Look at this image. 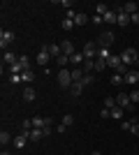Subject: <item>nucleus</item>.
Listing matches in <instances>:
<instances>
[{
    "label": "nucleus",
    "mask_w": 139,
    "mask_h": 155,
    "mask_svg": "<svg viewBox=\"0 0 139 155\" xmlns=\"http://www.w3.org/2000/svg\"><path fill=\"white\" fill-rule=\"evenodd\" d=\"M121 60H123V65H127V67H130V70H137L139 67V56H137V51H134V49H125V51L121 53Z\"/></svg>",
    "instance_id": "1"
},
{
    "label": "nucleus",
    "mask_w": 139,
    "mask_h": 155,
    "mask_svg": "<svg viewBox=\"0 0 139 155\" xmlns=\"http://www.w3.org/2000/svg\"><path fill=\"white\" fill-rule=\"evenodd\" d=\"M58 86H60V88H70V86H72V74H70V70L60 67V72H58Z\"/></svg>",
    "instance_id": "2"
},
{
    "label": "nucleus",
    "mask_w": 139,
    "mask_h": 155,
    "mask_svg": "<svg viewBox=\"0 0 139 155\" xmlns=\"http://www.w3.org/2000/svg\"><path fill=\"white\" fill-rule=\"evenodd\" d=\"M84 56H86V60L98 58V42H86L84 44Z\"/></svg>",
    "instance_id": "3"
},
{
    "label": "nucleus",
    "mask_w": 139,
    "mask_h": 155,
    "mask_svg": "<svg viewBox=\"0 0 139 155\" xmlns=\"http://www.w3.org/2000/svg\"><path fill=\"white\" fill-rule=\"evenodd\" d=\"M35 63H40V65H49V63H51V53H49V44H42L40 53H37V58H35Z\"/></svg>",
    "instance_id": "4"
},
{
    "label": "nucleus",
    "mask_w": 139,
    "mask_h": 155,
    "mask_svg": "<svg viewBox=\"0 0 139 155\" xmlns=\"http://www.w3.org/2000/svg\"><path fill=\"white\" fill-rule=\"evenodd\" d=\"M114 42H116V37H114V32H109V30H104L98 37V46H107V49H109V44H114Z\"/></svg>",
    "instance_id": "5"
},
{
    "label": "nucleus",
    "mask_w": 139,
    "mask_h": 155,
    "mask_svg": "<svg viewBox=\"0 0 139 155\" xmlns=\"http://www.w3.org/2000/svg\"><path fill=\"white\" fill-rule=\"evenodd\" d=\"M14 39H16V35H14L12 30H0V46H2V49H5V46H9Z\"/></svg>",
    "instance_id": "6"
},
{
    "label": "nucleus",
    "mask_w": 139,
    "mask_h": 155,
    "mask_svg": "<svg viewBox=\"0 0 139 155\" xmlns=\"http://www.w3.org/2000/svg\"><path fill=\"white\" fill-rule=\"evenodd\" d=\"M116 104H118L121 109H127V107H130V104H134V102L130 100V95H127V93H118V95H116Z\"/></svg>",
    "instance_id": "7"
},
{
    "label": "nucleus",
    "mask_w": 139,
    "mask_h": 155,
    "mask_svg": "<svg viewBox=\"0 0 139 155\" xmlns=\"http://www.w3.org/2000/svg\"><path fill=\"white\" fill-rule=\"evenodd\" d=\"M28 141H30V134H28L26 130H23V132H21L19 137H14V148H23V146H26Z\"/></svg>",
    "instance_id": "8"
},
{
    "label": "nucleus",
    "mask_w": 139,
    "mask_h": 155,
    "mask_svg": "<svg viewBox=\"0 0 139 155\" xmlns=\"http://www.w3.org/2000/svg\"><path fill=\"white\" fill-rule=\"evenodd\" d=\"M60 53L63 56H72V53H77V49H74V44L70 39H65V42H60Z\"/></svg>",
    "instance_id": "9"
},
{
    "label": "nucleus",
    "mask_w": 139,
    "mask_h": 155,
    "mask_svg": "<svg viewBox=\"0 0 139 155\" xmlns=\"http://www.w3.org/2000/svg\"><path fill=\"white\" fill-rule=\"evenodd\" d=\"M70 63H72L74 67H81V65L86 63V56H84V51H77V53H72V56H70Z\"/></svg>",
    "instance_id": "10"
},
{
    "label": "nucleus",
    "mask_w": 139,
    "mask_h": 155,
    "mask_svg": "<svg viewBox=\"0 0 139 155\" xmlns=\"http://www.w3.org/2000/svg\"><path fill=\"white\" fill-rule=\"evenodd\" d=\"M70 74H72V84H81V81H84V77H86V72L81 70V67H74V70H70Z\"/></svg>",
    "instance_id": "11"
},
{
    "label": "nucleus",
    "mask_w": 139,
    "mask_h": 155,
    "mask_svg": "<svg viewBox=\"0 0 139 155\" xmlns=\"http://www.w3.org/2000/svg\"><path fill=\"white\" fill-rule=\"evenodd\" d=\"M121 63H123V60H121V56H116V53H111V56H109V60H107V67H111V70L116 72V67H118Z\"/></svg>",
    "instance_id": "12"
},
{
    "label": "nucleus",
    "mask_w": 139,
    "mask_h": 155,
    "mask_svg": "<svg viewBox=\"0 0 139 155\" xmlns=\"http://www.w3.org/2000/svg\"><path fill=\"white\" fill-rule=\"evenodd\" d=\"M7 143H14V137L9 134V132H5V130H2V132H0V146L5 148Z\"/></svg>",
    "instance_id": "13"
},
{
    "label": "nucleus",
    "mask_w": 139,
    "mask_h": 155,
    "mask_svg": "<svg viewBox=\"0 0 139 155\" xmlns=\"http://www.w3.org/2000/svg\"><path fill=\"white\" fill-rule=\"evenodd\" d=\"M35 97H37V93H35V88H23V102H33Z\"/></svg>",
    "instance_id": "14"
},
{
    "label": "nucleus",
    "mask_w": 139,
    "mask_h": 155,
    "mask_svg": "<svg viewBox=\"0 0 139 155\" xmlns=\"http://www.w3.org/2000/svg\"><path fill=\"white\" fill-rule=\"evenodd\" d=\"M137 81H139V72L137 70H130V72H127V74H125V84H137Z\"/></svg>",
    "instance_id": "15"
},
{
    "label": "nucleus",
    "mask_w": 139,
    "mask_h": 155,
    "mask_svg": "<svg viewBox=\"0 0 139 155\" xmlns=\"http://www.w3.org/2000/svg\"><path fill=\"white\" fill-rule=\"evenodd\" d=\"M84 88H86L84 84H72V86H70V95H72V97H79L81 93H84Z\"/></svg>",
    "instance_id": "16"
},
{
    "label": "nucleus",
    "mask_w": 139,
    "mask_h": 155,
    "mask_svg": "<svg viewBox=\"0 0 139 155\" xmlns=\"http://www.w3.org/2000/svg\"><path fill=\"white\" fill-rule=\"evenodd\" d=\"M28 134H30V141H40V139H44V132H42L40 127H33Z\"/></svg>",
    "instance_id": "17"
},
{
    "label": "nucleus",
    "mask_w": 139,
    "mask_h": 155,
    "mask_svg": "<svg viewBox=\"0 0 139 155\" xmlns=\"http://www.w3.org/2000/svg\"><path fill=\"white\" fill-rule=\"evenodd\" d=\"M102 19H104V23H109V26H111V23H116V21H118V14L114 12V9H109V12H107Z\"/></svg>",
    "instance_id": "18"
},
{
    "label": "nucleus",
    "mask_w": 139,
    "mask_h": 155,
    "mask_svg": "<svg viewBox=\"0 0 139 155\" xmlns=\"http://www.w3.org/2000/svg\"><path fill=\"white\" fill-rule=\"evenodd\" d=\"M123 12L130 14V16H132V14H137V12H139V9H137V2H125V5H123Z\"/></svg>",
    "instance_id": "19"
},
{
    "label": "nucleus",
    "mask_w": 139,
    "mask_h": 155,
    "mask_svg": "<svg viewBox=\"0 0 139 155\" xmlns=\"http://www.w3.org/2000/svg\"><path fill=\"white\" fill-rule=\"evenodd\" d=\"M2 63H7V65H9V67H12L14 63H19V58H16L14 53H9V51H7L5 56H2Z\"/></svg>",
    "instance_id": "20"
},
{
    "label": "nucleus",
    "mask_w": 139,
    "mask_h": 155,
    "mask_svg": "<svg viewBox=\"0 0 139 155\" xmlns=\"http://www.w3.org/2000/svg\"><path fill=\"white\" fill-rule=\"evenodd\" d=\"M81 70L86 72V74H93L95 72V60H86V63L81 65Z\"/></svg>",
    "instance_id": "21"
},
{
    "label": "nucleus",
    "mask_w": 139,
    "mask_h": 155,
    "mask_svg": "<svg viewBox=\"0 0 139 155\" xmlns=\"http://www.w3.org/2000/svg\"><path fill=\"white\" fill-rule=\"evenodd\" d=\"M84 23H88V16L86 14H74V26H84Z\"/></svg>",
    "instance_id": "22"
},
{
    "label": "nucleus",
    "mask_w": 139,
    "mask_h": 155,
    "mask_svg": "<svg viewBox=\"0 0 139 155\" xmlns=\"http://www.w3.org/2000/svg\"><path fill=\"white\" fill-rule=\"evenodd\" d=\"M109 56H111V51H109L107 46H100V49H98V58H102V60H109Z\"/></svg>",
    "instance_id": "23"
},
{
    "label": "nucleus",
    "mask_w": 139,
    "mask_h": 155,
    "mask_svg": "<svg viewBox=\"0 0 139 155\" xmlns=\"http://www.w3.org/2000/svg\"><path fill=\"white\" fill-rule=\"evenodd\" d=\"M49 53H51V58L63 56V53H60V44H49Z\"/></svg>",
    "instance_id": "24"
},
{
    "label": "nucleus",
    "mask_w": 139,
    "mask_h": 155,
    "mask_svg": "<svg viewBox=\"0 0 139 155\" xmlns=\"http://www.w3.org/2000/svg\"><path fill=\"white\" fill-rule=\"evenodd\" d=\"M123 116H125V109H121L118 104H116V107L111 109V118H123Z\"/></svg>",
    "instance_id": "25"
},
{
    "label": "nucleus",
    "mask_w": 139,
    "mask_h": 155,
    "mask_svg": "<svg viewBox=\"0 0 139 155\" xmlns=\"http://www.w3.org/2000/svg\"><path fill=\"white\" fill-rule=\"evenodd\" d=\"M102 70H107V60H102V58H95V72H102Z\"/></svg>",
    "instance_id": "26"
},
{
    "label": "nucleus",
    "mask_w": 139,
    "mask_h": 155,
    "mask_svg": "<svg viewBox=\"0 0 139 155\" xmlns=\"http://www.w3.org/2000/svg\"><path fill=\"white\" fill-rule=\"evenodd\" d=\"M19 63H21V67H23V72H26V70H30V65H33L28 56H21V58H19Z\"/></svg>",
    "instance_id": "27"
},
{
    "label": "nucleus",
    "mask_w": 139,
    "mask_h": 155,
    "mask_svg": "<svg viewBox=\"0 0 139 155\" xmlns=\"http://www.w3.org/2000/svg\"><path fill=\"white\" fill-rule=\"evenodd\" d=\"M60 28H63V30H72V28H74V19H63Z\"/></svg>",
    "instance_id": "28"
},
{
    "label": "nucleus",
    "mask_w": 139,
    "mask_h": 155,
    "mask_svg": "<svg viewBox=\"0 0 139 155\" xmlns=\"http://www.w3.org/2000/svg\"><path fill=\"white\" fill-rule=\"evenodd\" d=\"M60 123L65 125V127H70V125H74V116H72V114H65V116H63V120H60Z\"/></svg>",
    "instance_id": "29"
},
{
    "label": "nucleus",
    "mask_w": 139,
    "mask_h": 155,
    "mask_svg": "<svg viewBox=\"0 0 139 155\" xmlns=\"http://www.w3.org/2000/svg\"><path fill=\"white\" fill-rule=\"evenodd\" d=\"M44 125H46V118H42V116H37V118H33V127H44Z\"/></svg>",
    "instance_id": "30"
},
{
    "label": "nucleus",
    "mask_w": 139,
    "mask_h": 155,
    "mask_svg": "<svg viewBox=\"0 0 139 155\" xmlns=\"http://www.w3.org/2000/svg\"><path fill=\"white\" fill-rule=\"evenodd\" d=\"M109 81H111L114 86H118V84H125V77H121V74H116V72H114V77L109 79Z\"/></svg>",
    "instance_id": "31"
},
{
    "label": "nucleus",
    "mask_w": 139,
    "mask_h": 155,
    "mask_svg": "<svg viewBox=\"0 0 139 155\" xmlns=\"http://www.w3.org/2000/svg\"><path fill=\"white\" fill-rule=\"evenodd\" d=\"M33 79H35V72L33 70H26L23 74H21V81H33Z\"/></svg>",
    "instance_id": "32"
},
{
    "label": "nucleus",
    "mask_w": 139,
    "mask_h": 155,
    "mask_svg": "<svg viewBox=\"0 0 139 155\" xmlns=\"http://www.w3.org/2000/svg\"><path fill=\"white\" fill-rule=\"evenodd\" d=\"M127 72H130V67H127V65H123V63H121L118 67H116V74H121V77H125Z\"/></svg>",
    "instance_id": "33"
},
{
    "label": "nucleus",
    "mask_w": 139,
    "mask_h": 155,
    "mask_svg": "<svg viewBox=\"0 0 139 155\" xmlns=\"http://www.w3.org/2000/svg\"><path fill=\"white\" fill-rule=\"evenodd\" d=\"M116 107V97H104V109H114Z\"/></svg>",
    "instance_id": "34"
},
{
    "label": "nucleus",
    "mask_w": 139,
    "mask_h": 155,
    "mask_svg": "<svg viewBox=\"0 0 139 155\" xmlns=\"http://www.w3.org/2000/svg\"><path fill=\"white\" fill-rule=\"evenodd\" d=\"M134 120H137V118H127V120H123V123H121V127L125 130V132H130V127H132Z\"/></svg>",
    "instance_id": "35"
},
{
    "label": "nucleus",
    "mask_w": 139,
    "mask_h": 155,
    "mask_svg": "<svg viewBox=\"0 0 139 155\" xmlns=\"http://www.w3.org/2000/svg\"><path fill=\"white\" fill-rule=\"evenodd\" d=\"M95 9H98V12H95V14H100V16H104V14H107V12H109V7H107V5H104V2H100V5H98V7H95Z\"/></svg>",
    "instance_id": "36"
},
{
    "label": "nucleus",
    "mask_w": 139,
    "mask_h": 155,
    "mask_svg": "<svg viewBox=\"0 0 139 155\" xmlns=\"http://www.w3.org/2000/svg\"><path fill=\"white\" fill-rule=\"evenodd\" d=\"M9 72H12V74H23V67H21V63H14L12 67H9Z\"/></svg>",
    "instance_id": "37"
},
{
    "label": "nucleus",
    "mask_w": 139,
    "mask_h": 155,
    "mask_svg": "<svg viewBox=\"0 0 139 155\" xmlns=\"http://www.w3.org/2000/svg\"><path fill=\"white\" fill-rule=\"evenodd\" d=\"M56 63H58L60 67H65V65L70 63V56H58V58H56Z\"/></svg>",
    "instance_id": "38"
},
{
    "label": "nucleus",
    "mask_w": 139,
    "mask_h": 155,
    "mask_svg": "<svg viewBox=\"0 0 139 155\" xmlns=\"http://www.w3.org/2000/svg\"><path fill=\"white\" fill-rule=\"evenodd\" d=\"M93 81H95V74H86V77H84V81H81V84H84V86H91Z\"/></svg>",
    "instance_id": "39"
},
{
    "label": "nucleus",
    "mask_w": 139,
    "mask_h": 155,
    "mask_svg": "<svg viewBox=\"0 0 139 155\" xmlns=\"http://www.w3.org/2000/svg\"><path fill=\"white\" fill-rule=\"evenodd\" d=\"M130 132H132L134 137H139V123H137V120H134V123H132V127H130Z\"/></svg>",
    "instance_id": "40"
},
{
    "label": "nucleus",
    "mask_w": 139,
    "mask_h": 155,
    "mask_svg": "<svg viewBox=\"0 0 139 155\" xmlns=\"http://www.w3.org/2000/svg\"><path fill=\"white\" fill-rule=\"evenodd\" d=\"M130 23H132V26H139V12H137V14H132V16H130Z\"/></svg>",
    "instance_id": "41"
},
{
    "label": "nucleus",
    "mask_w": 139,
    "mask_h": 155,
    "mask_svg": "<svg viewBox=\"0 0 139 155\" xmlns=\"http://www.w3.org/2000/svg\"><path fill=\"white\" fill-rule=\"evenodd\" d=\"M130 100L137 104V102H139V91H132V93H130Z\"/></svg>",
    "instance_id": "42"
},
{
    "label": "nucleus",
    "mask_w": 139,
    "mask_h": 155,
    "mask_svg": "<svg viewBox=\"0 0 139 155\" xmlns=\"http://www.w3.org/2000/svg\"><path fill=\"white\" fill-rule=\"evenodd\" d=\"M93 23H95V26H100V23H104V19H102L100 14H95V16H93Z\"/></svg>",
    "instance_id": "43"
},
{
    "label": "nucleus",
    "mask_w": 139,
    "mask_h": 155,
    "mask_svg": "<svg viewBox=\"0 0 139 155\" xmlns=\"http://www.w3.org/2000/svg\"><path fill=\"white\" fill-rule=\"evenodd\" d=\"M100 116H102V118H111V109H102V111H100Z\"/></svg>",
    "instance_id": "44"
},
{
    "label": "nucleus",
    "mask_w": 139,
    "mask_h": 155,
    "mask_svg": "<svg viewBox=\"0 0 139 155\" xmlns=\"http://www.w3.org/2000/svg\"><path fill=\"white\" fill-rule=\"evenodd\" d=\"M60 7H65L67 12H70V9H72V2H70V0H63V2H60Z\"/></svg>",
    "instance_id": "45"
},
{
    "label": "nucleus",
    "mask_w": 139,
    "mask_h": 155,
    "mask_svg": "<svg viewBox=\"0 0 139 155\" xmlns=\"http://www.w3.org/2000/svg\"><path fill=\"white\" fill-rule=\"evenodd\" d=\"M21 81V74H12V79H9V84H19Z\"/></svg>",
    "instance_id": "46"
},
{
    "label": "nucleus",
    "mask_w": 139,
    "mask_h": 155,
    "mask_svg": "<svg viewBox=\"0 0 139 155\" xmlns=\"http://www.w3.org/2000/svg\"><path fill=\"white\" fill-rule=\"evenodd\" d=\"M42 132H44V137L51 134V125H46V127H42Z\"/></svg>",
    "instance_id": "47"
},
{
    "label": "nucleus",
    "mask_w": 139,
    "mask_h": 155,
    "mask_svg": "<svg viewBox=\"0 0 139 155\" xmlns=\"http://www.w3.org/2000/svg\"><path fill=\"white\" fill-rule=\"evenodd\" d=\"M0 155H9V153H7V150H2V153H0Z\"/></svg>",
    "instance_id": "48"
},
{
    "label": "nucleus",
    "mask_w": 139,
    "mask_h": 155,
    "mask_svg": "<svg viewBox=\"0 0 139 155\" xmlns=\"http://www.w3.org/2000/svg\"><path fill=\"white\" fill-rule=\"evenodd\" d=\"M91 155H102V153H98V150H95V153H91Z\"/></svg>",
    "instance_id": "49"
}]
</instances>
